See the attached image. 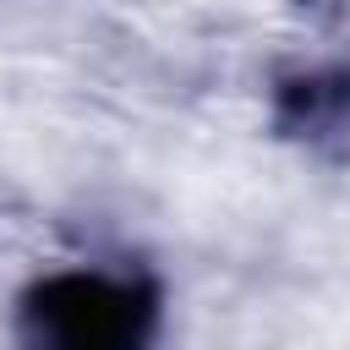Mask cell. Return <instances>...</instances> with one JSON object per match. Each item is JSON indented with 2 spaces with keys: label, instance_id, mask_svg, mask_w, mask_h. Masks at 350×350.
Masks as SVG:
<instances>
[{
  "label": "cell",
  "instance_id": "cell-1",
  "mask_svg": "<svg viewBox=\"0 0 350 350\" xmlns=\"http://www.w3.org/2000/svg\"><path fill=\"white\" fill-rule=\"evenodd\" d=\"M148 295L104 273H60L27 301V350H142Z\"/></svg>",
  "mask_w": 350,
  "mask_h": 350
}]
</instances>
